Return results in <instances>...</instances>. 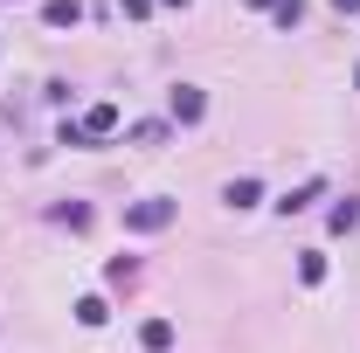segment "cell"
<instances>
[{"label": "cell", "instance_id": "obj_8", "mask_svg": "<svg viewBox=\"0 0 360 353\" xmlns=\"http://www.w3.org/2000/svg\"><path fill=\"white\" fill-rule=\"evenodd\" d=\"M333 7H347V14H354V7H360V0H333Z\"/></svg>", "mask_w": 360, "mask_h": 353}, {"label": "cell", "instance_id": "obj_7", "mask_svg": "<svg viewBox=\"0 0 360 353\" xmlns=\"http://www.w3.org/2000/svg\"><path fill=\"white\" fill-rule=\"evenodd\" d=\"M319 201V180H305V187H298V194H284V201H277V208H284V215H291V208H312Z\"/></svg>", "mask_w": 360, "mask_h": 353}, {"label": "cell", "instance_id": "obj_10", "mask_svg": "<svg viewBox=\"0 0 360 353\" xmlns=\"http://www.w3.org/2000/svg\"><path fill=\"white\" fill-rule=\"evenodd\" d=\"M257 7H270V0H257Z\"/></svg>", "mask_w": 360, "mask_h": 353}, {"label": "cell", "instance_id": "obj_5", "mask_svg": "<svg viewBox=\"0 0 360 353\" xmlns=\"http://www.w3.org/2000/svg\"><path fill=\"white\" fill-rule=\"evenodd\" d=\"M42 14H49V28H77V21H84V7H77V0H49Z\"/></svg>", "mask_w": 360, "mask_h": 353}, {"label": "cell", "instance_id": "obj_9", "mask_svg": "<svg viewBox=\"0 0 360 353\" xmlns=\"http://www.w3.org/2000/svg\"><path fill=\"white\" fill-rule=\"evenodd\" d=\"M167 7H187V0H167Z\"/></svg>", "mask_w": 360, "mask_h": 353}, {"label": "cell", "instance_id": "obj_1", "mask_svg": "<svg viewBox=\"0 0 360 353\" xmlns=\"http://www.w3.org/2000/svg\"><path fill=\"white\" fill-rule=\"evenodd\" d=\"M111 125H118V104H90V111H84V125L70 132V146H84V139H104Z\"/></svg>", "mask_w": 360, "mask_h": 353}, {"label": "cell", "instance_id": "obj_2", "mask_svg": "<svg viewBox=\"0 0 360 353\" xmlns=\"http://www.w3.org/2000/svg\"><path fill=\"white\" fill-rule=\"evenodd\" d=\"M167 215H174V201H139L125 208V229H167Z\"/></svg>", "mask_w": 360, "mask_h": 353}, {"label": "cell", "instance_id": "obj_3", "mask_svg": "<svg viewBox=\"0 0 360 353\" xmlns=\"http://www.w3.org/2000/svg\"><path fill=\"white\" fill-rule=\"evenodd\" d=\"M201 111H208V97H201L194 84H180V90H174V118H180V125H194Z\"/></svg>", "mask_w": 360, "mask_h": 353}, {"label": "cell", "instance_id": "obj_4", "mask_svg": "<svg viewBox=\"0 0 360 353\" xmlns=\"http://www.w3.org/2000/svg\"><path fill=\"white\" fill-rule=\"evenodd\" d=\"M222 201H229V208H257V201H264V187H257V180H229Z\"/></svg>", "mask_w": 360, "mask_h": 353}, {"label": "cell", "instance_id": "obj_6", "mask_svg": "<svg viewBox=\"0 0 360 353\" xmlns=\"http://www.w3.org/2000/svg\"><path fill=\"white\" fill-rule=\"evenodd\" d=\"M139 340H146L153 353H167V347H174V326H167V319H146V333H139Z\"/></svg>", "mask_w": 360, "mask_h": 353}]
</instances>
